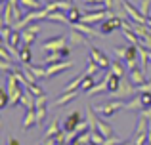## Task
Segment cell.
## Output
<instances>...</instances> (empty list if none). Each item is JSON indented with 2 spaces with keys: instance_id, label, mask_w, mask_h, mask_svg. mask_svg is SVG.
Wrapping results in <instances>:
<instances>
[{
  "instance_id": "6da1fadb",
  "label": "cell",
  "mask_w": 151,
  "mask_h": 145,
  "mask_svg": "<svg viewBox=\"0 0 151 145\" xmlns=\"http://www.w3.org/2000/svg\"><path fill=\"white\" fill-rule=\"evenodd\" d=\"M86 120L90 122V128H92V130H98L100 134L105 136V138H113L115 136L113 128H111L103 119H100V116L96 115V109H92V105H88V109H86Z\"/></svg>"
},
{
  "instance_id": "7a4b0ae2",
  "label": "cell",
  "mask_w": 151,
  "mask_h": 145,
  "mask_svg": "<svg viewBox=\"0 0 151 145\" xmlns=\"http://www.w3.org/2000/svg\"><path fill=\"white\" fill-rule=\"evenodd\" d=\"M6 90H8V96H10V107H15V105H19V101H21V96H23V92H25V86H23L21 82L15 78L14 73L8 74Z\"/></svg>"
},
{
  "instance_id": "3957f363",
  "label": "cell",
  "mask_w": 151,
  "mask_h": 145,
  "mask_svg": "<svg viewBox=\"0 0 151 145\" xmlns=\"http://www.w3.org/2000/svg\"><path fill=\"white\" fill-rule=\"evenodd\" d=\"M48 14H50V11L46 10V8H40V10H29V14L23 15V17L14 25V29L21 31V29H25L27 25H31V23H35V21H40V19H48Z\"/></svg>"
},
{
  "instance_id": "277c9868",
  "label": "cell",
  "mask_w": 151,
  "mask_h": 145,
  "mask_svg": "<svg viewBox=\"0 0 151 145\" xmlns=\"http://www.w3.org/2000/svg\"><path fill=\"white\" fill-rule=\"evenodd\" d=\"M124 107H126V103H122V99H111V101H107V103L96 105L94 109H96V113H100L103 119H109V116L117 115V113Z\"/></svg>"
},
{
  "instance_id": "5b68a950",
  "label": "cell",
  "mask_w": 151,
  "mask_h": 145,
  "mask_svg": "<svg viewBox=\"0 0 151 145\" xmlns=\"http://www.w3.org/2000/svg\"><path fill=\"white\" fill-rule=\"evenodd\" d=\"M147 124H149V120L145 119V116H140V119H138V126H136V132H134V138H132V143L134 145H145V143H149Z\"/></svg>"
},
{
  "instance_id": "8992f818",
  "label": "cell",
  "mask_w": 151,
  "mask_h": 145,
  "mask_svg": "<svg viewBox=\"0 0 151 145\" xmlns=\"http://www.w3.org/2000/svg\"><path fill=\"white\" fill-rule=\"evenodd\" d=\"M136 92H138V86L134 84L130 78L122 76L121 78V86H119V90L113 94V96H119V97H134V96H136Z\"/></svg>"
},
{
  "instance_id": "52a82bcc",
  "label": "cell",
  "mask_w": 151,
  "mask_h": 145,
  "mask_svg": "<svg viewBox=\"0 0 151 145\" xmlns=\"http://www.w3.org/2000/svg\"><path fill=\"white\" fill-rule=\"evenodd\" d=\"M38 31H40V27H38L37 23H31V25H27L25 29H21L23 46H33L35 40H37V36H38Z\"/></svg>"
},
{
  "instance_id": "ba28073f",
  "label": "cell",
  "mask_w": 151,
  "mask_h": 145,
  "mask_svg": "<svg viewBox=\"0 0 151 145\" xmlns=\"http://www.w3.org/2000/svg\"><path fill=\"white\" fill-rule=\"evenodd\" d=\"M67 40L69 38L67 36H52L48 40H44V44H42V50L44 52H58V50H61L63 46H67Z\"/></svg>"
},
{
  "instance_id": "9c48e42d",
  "label": "cell",
  "mask_w": 151,
  "mask_h": 145,
  "mask_svg": "<svg viewBox=\"0 0 151 145\" xmlns=\"http://www.w3.org/2000/svg\"><path fill=\"white\" fill-rule=\"evenodd\" d=\"M71 27L77 31H81L82 34H86V36H94V38H103L105 36V33L103 31H94L92 25H88V23L84 21H77V23H71Z\"/></svg>"
},
{
  "instance_id": "30bf717a",
  "label": "cell",
  "mask_w": 151,
  "mask_h": 145,
  "mask_svg": "<svg viewBox=\"0 0 151 145\" xmlns=\"http://www.w3.org/2000/svg\"><path fill=\"white\" fill-rule=\"evenodd\" d=\"M90 57H92L101 69H109L111 67V59L101 52L100 48H96V46H90Z\"/></svg>"
},
{
  "instance_id": "8fae6325",
  "label": "cell",
  "mask_w": 151,
  "mask_h": 145,
  "mask_svg": "<svg viewBox=\"0 0 151 145\" xmlns=\"http://www.w3.org/2000/svg\"><path fill=\"white\" fill-rule=\"evenodd\" d=\"M81 122H82V115L78 111H75V113H71V115L63 120V130H65L67 134H73Z\"/></svg>"
},
{
  "instance_id": "7c38bea8",
  "label": "cell",
  "mask_w": 151,
  "mask_h": 145,
  "mask_svg": "<svg viewBox=\"0 0 151 145\" xmlns=\"http://www.w3.org/2000/svg\"><path fill=\"white\" fill-rule=\"evenodd\" d=\"M122 27V19L121 17H117V15H111V17H107L105 21H101V29L105 34H109V33H113V31H119Z\"/></svg>"
},
{
  "instance_id": "4fadbf2b",
  "label": "cell",
  "mask_w": 151,
  "mask_h": 145,
  "mask_svg": "<svg viewBox=\"0 0 151 145\" xmlns=\"http://www.w3.org/2000/svg\"><path fill=\"white\" fill-rule=\"evenodd\" d=\"M67 38H69L71 46H90V42H88V38H86V34H82L81 31L73 29V27L69 29V34H67Z\"/></svg>"
},
{
  "instance_id": "5bb4252c",
  "label": "cell",
  "mask_w": 151,
  "mask_h": 145,
  "mask_svg": "<svg viewBox=\"0 0 151 145\" xmlns=\"http://www.w3.org/2000/svg\"><path fill=\"white\" fill-rule=\"evenodd\" d=\"M73 67V61H61V63H52L46 67V78H52V76H55L58 73H63V71H67V69H71Z\"/></svg>"
},
{
  "instance_id": "9a60e30c",
  "label": "cell",
  "mask_w": 151,
  "mask_h": 145,
  "mask_svg": "<svg viewBox=\"0 0 151 145\" xmlns=\"http://www.w3.org/2000/svg\"><path fill=\"white\" fill-rule=\"evenodd\" d=\"M71 6H73V2H69V0H50L44 8L52 14V11H59V10H61V11H67Z\"/></svg>"
},
{
  "instance_id": "2e32d148",
  "label": "cell",
  "mask_w": 151,
  "mask_h": 145,
  "mask_svg": "<svg viewBox=\"0 0 151 145\" xmlns=\"http://www.w3.org/2000/svg\"><path fill=\"white\" fill-rule=\"evenodd\" d=\"M78 92H81V90H78ZM78 92H77V90H73V92H61V96L54 101V107H65L67 103H71L73 99H77Z\"/></svg>"
},
{
  "instance_id": "e0dca14e",
  "label": "cell",
  "mask_w": 151,
  "mask_h": 145,
  "mask_svg": "<svg viewBox=\"0 0 151 145\" xmlns=\"http://www.w3.org/2000/svg\"><path fill=\"white\" fill-rule=\"evenodd\" d=\"M19 105H21V107H25V111L37 109V105H35V94L31 92V90L25 88V92H23V96H21V101H19Z\"/></svg>"
},
{
  "instance_id": "ac0fdd59",
  "label": "cell",
  "mask_w": 151,
  "mask_h": 145,
  "mask_svg": "<svg viewBox=\"0 0 151 145\" xmlns=\"http://www.w3.org/2000/svg\"><path fill=\"white\" fill-rule=\"evenodd\" d=\"M48 21H54V23H61V25H71L69 17H67V11H52L48 14Z\"/></svg>"
},
{
  "instance_id": "d6986e66",
  "label": "cell",
  "mask_w": 151,
  "mask_h": 145,
  "mask_svg": "<svg viewBox=\"0 0 151 145\" xmlns=\"http://www.w3.org/2000/svg\"><path fill=\"white\" fill-rule=\"evenodd\" d=\"M23 130H29L31 126H37V109H31L25 113V119H23Z\"/></svg>"
},
{
  "instance_id": "ffe728a7",
  "label": "cell",
  "mask_w": 151,
  "mask_h": 145,
  "mask_svg": "<svg viewBox=\"0 0 151 145\" xmlns=\"http://www.w3.org/2000/svg\"><path fill=\"white\" fill-rule=\"evenodd\" d=\"M14 11H12V6H10V2H6L4 4V11H2V25H10V27H14Z\"/></svg>"
},
{
  "instance_id": "44dd1931",
  "label": "cell",
  "mask_w": 151,
  "mask_h": 145,
  "mask_svg": "<svg viewBox=\"0 0 151 145\" xmlns=\"http://www.w3.org/2000/svg\"><path fill=\"white\" fill-rule=\"evenodd\" d=\"M130 80H132L136 86H142V84H145V82H147L142 69H132V71H130Z\"/></svg>"
},
{
  "instance_id": "7402d4cb",
  "label": "cell",
  "mask_w": 151,
  "mask_h": 145,
  "mask_svg": "<svg viewBox=\"0 0 151 145\" xmlns=\"http://www.w3.org/2000/svg\"><path fill=\"white\" fill-rule=\"evenodd\" d=\"M103 92H109V88H107V78L103 76L101 82H96V84L90 88L88 96H96V94H103Z\"/></svg>"
},
{
  "instance_id": "603a6c76",
  "label": "cell",
  "mask_w": 151,
  "mask_h": 145,
  "mask_svg": "<svg viewBox=\"0 0 151 145\" xmlns=\"http://www.w3.org/2000/svg\"><path fill=\"white\" fill-rule=\"evenodd\" d=\"M21 65H25V67L35 74V78H37V80L46 78V69H44V67H37V65H33V63H21Z\"/></svg>"
},
{
  "instance_id": "cb8c5ba5",
  "label": "cell",
  "mask_w": 151,
  "mask_h": 145,
  "mask_svg": "<svg viewBox=\"0 0 151 145\" xmlns=\"http://www.w3.org/2000/svg\"><path fill=\"white\" fill-rule=\"evenodd\" d=\"M17 59L21 61V63H29V61H33V52H31V46H21Z\"/></svg>"
},
{
  "instance_id": "d4e9b609",
  "label": "cell",
  "mask_w": 151,
  "mask_h": 145,
  "mask_svg": "<svg viewBox=\"0 0 151 145\" xmlns=\"http://www.w3.org/2000/svg\"><path fill=\"white\" fill-rule=\"evenodd\" d=\"M124 109H128V111H142L144 109V103H142V97L140 96H134L132 99L126 103V107Z\"/></svg>"
},
{
  "instance_id": "484cf974",
  "label": "cell",
  "mask_w": 151,
  "mask_h": 145,
  "mask_svg": "<svg viewBox=\"0 0 151 145\" xmlns=\"http://www.w3.org/2000/svg\"><path fill=\"white\" fill-rule=\"evenodd\" d=\"M109 71H113L117 76H124V65H122V59H113L111 61V67H109Z\"/></svg>"
},
{
  "instance_id": "4316f807",
  "label": "cell",
  "mask_w": 151,
  "mask_h": 145,
  "mask_svg": "<svg viewBox=\"0 0 151 145\" xmlns=\"http://www.w3.org/2000/svg\"><path fill=\"white\" fill-rule=\"evenodd\" d=\"M67 17H69L71 23H77V21H81V19H82V14H81V10L73 4V6L67 10Z\"/></svg>"
},
{
  "instance_id": "83f0119b",
  "label": "cell",
  "mask_w": 151,
  "mask_h": 145,
  "mask_svg": "<svg viewBox=\"0 0 151 145\" xmlns=\"http://www.w3.org/2000/svg\"><path fill=\"white\" fill-rule=\"evenodd\" d=\"M58 132H59V119H58V116H55V119H54V120H52V122H50L48 130L44 132V138H54V136L58 134Z\"/></svg>"
},
{
  "instance_id": "f1b7e54d",
  "label": "cell",
  "mask_w": 151,
  "mask_h": 145,
  "mask_svg": "<svg viewBox=\"0 0 151 145\" xmlns=\"http://www.w3.org/2000/svg\"><path fill=\"white\" fill-rule=\"evenodd\" d=\"M94 84H96V80H94V76H92V74H88V73H86L84 80H82V84H81V92L88 94V92H90V88H92Z\"/></svg>"
},
{
  "instance_id": "f546056e",
  "label": "cell",
  "mask_w": 151,
  "mask_h": 145,
  "mask_svg": "<svg viewBox=\"0 0 151 145\" xmlns=\"http://www.w3.org/2000/svg\"><path fill=\"white\" fill-rule=\"evenodd\" d=\"M63 56H61V50H58V52H50L48 56L44 57V63L46 65H52V63H58V61H61Z\"/></svg>"
},
{
  "instance_id": "4dcf8cb0",
  "label": "cell",
  "mask_w": 151,
  "mask_h": 145,
  "mask_svg": "<svg viewBox=\"0 0 151 145\" xmlns=\"http://www.w3.org/2000/svg\"><path fill=\"white\" fill-rule=\"evenodd\" d=\"M46 116H48V109L37 107V126H42V124L46 122Z\"/></svg>"
},
{
  "instance_id": "1f68e13d",
  "label": "cell",
  "mask_w": 151,
  "mask_h": 145,
  "mask_svg": "<svg viewBox=\"0 0 151 145\" xmlns=\"http://www.w3.org/2000/svg\"><path fill=\"white\" fill-rule=\"evenodd\" d=\"M90 136H92V143H96V145H105V136L100 134L98 130H90Z\"/></svg>"
},
{
  "instance_id": "d6a6232c",
  "label": "cell",
  "mask_w": 151,
  "mask_h": 145,
  "mask_svg": "<svg viewBox=\"0 0 151 145\" xmlns=\"http://www.w3.org/2000/svg\"><path fill=\"white\" fill-rule=\"evenodd\" d=\"M21 2V6L23 8H27V10H40V2L38 0H19Z\"/></svg>"
},
{
  "instance_id": "836d02e7",
  "label": "cell",
  "mask_w": 151,
  "mask_h": 145,
  "mask_svg": "<svg viewBox=\"0 0 151 145\" xmlns=\"http://www.w3.org/2000/svg\"><path fill=\"white\" fill-rule=\"evenodd\" d=\"M100 69H101V67H100V65H98V63H96V61H94V59H92V57H90V56H88V67H86V73H88V74H92V76H94V74H96L98 71H100Z\"/></svg>"
},
{
  "instance_id": "e575fe53",
  "label": "cell",
  "mask_w": 151,
  "mask_h": 145,
  "mask_svg": "<svg viewBox=\"0 0 151 145\" xmlns=\"http://www.w3.org/2000/svg\"><path fill=\"white\" fill-rule=\"evenodd\" d=\"M12 31H14V27H10V25H2V29H0V34H2V40H4V42L10 40Z\"/></svg>"
},
{
  "instance_id": "d590c367",
  "label": "cell",
  "mask_w": 151,
  "mask_h": 145,
  "mask_svg": "<svg viewBox=\"0 0 151 145\" xmlns=\"http://www.w3.org/2000/svg\"><path fill=\"white\" fill-rule=\"evenodd\" d=\"M14 69H15V67H12L10 59H2V61H0V71H2L4 74H10Z\"/></svg>"
},
{
  "instance_id": "8d00e7d4",
  "label": "cell",
  "mask_w": 151,
  "mask_h": 145,
  "mask_svg": "<svg viewBox=\"0 0 151 145\" xmlns=\"http://www.w3.org/2000/svg\"><path fill=\"white\" fill-rule=\"evenodd\" d=\"M0 97H2V103H0V109L10 107V96H8V90H0Z\"/></svg>"
},
{
  "instance_id": "74e56055",
  "label": "cell",
  "mask_w": 151,
  "mask_h": 145,
  "mask_svg": "<svg viewBox=\"0 0 151 145\" xmlns=\"http://www.w3.org/2000/svg\"><path fill=\"white\" fill-rule=\"evenodd\" d=\"M140 97H142V103H144V109L145 107H151V92H140Z\"/></svg>"
},
{
  "instance_id": "f35d334b",
  "label": "cell",
  "mask_w": 151,
  "mask_h": 145,
  "mask_svg": "<svg viewBox=\"0 0 151 145\" xmlns=\"http://www.w3.org/2000/svg\"><path fill=\"white\" fill-rule=\"evenodd\" d=\"M46 103H48L46 94H42V96H35V105H37V107H46Z\"/></svg>"
},
{
  "instance_id": "ab89813d",
  "label": "cell",
  "mask_w": 151,
  "mask_h": 145,
  "mask_svg": "<svg viewBox=\"0 0 151 145\" xmlns=\"http://www.w3.org/2000/svg\"><path fill=\"white\" fill-rule=\"evenodd\" d=\"M149 6H151V0H142L140 10H142V14H144L145 17H149Z\"/></svg>"
},
{
  "instance_id": "60d3db41",
  "label": "cell",
  "mask_w": 151,
  "mask_h": 145,
  "mask_svg": "<svg viewBox=\"0 0 151 145\" xmlns=\"http://www.w3.org/2000/svg\"><path fill=\"white\" fill-rule=\"evenodd\" d=\"M113 52H115V56H117L119 59H122V61H124V56H126V46H124V48H121V46H115V48H113Z\"/></svg>"
},
{
  "instance_id": "b9f144b4",
  "label": "cell",
  "mask_w": 151,
  "mask_h": 145,
  "mask_svg": "<svg viewBox=\"0 0 151 145\" xmlns=\"http://www.w3.org/2000/svg\"><path fill=\"white\" fill-rule=\"evenodd\" d=\"M27 90H31V92H33L35 96H42V94H44V90H42L40 86H37V84H31V86H29Z\"/></svg>"
},
{
  "instance_id": "7bdbcfd3",
  "label": "cell",
  "mask_w": 151,
  "mask_h": 145,
  "mask_svg": "<svg viewBox=\"0 0 151 145\" xmlns=\"http://www.w3.org/2000/svg\"><path fill=\"white\" fill-rule=\"evenodd\" d=\"M121 143V139L117 138V136H113V138H107L105 139V145H119Z\"/></svg>"
},
{
  "instance_id": "ee69618b",
  "label": "cell",
  "mask_w": 151,
  "mask_h": 145,
  "mask_svg": "<svg viewBox=\"0 0 151 145\" xmlns=\"http://www.w3.org/2000/svg\"><path fill=\"white\" fill-rule=\"evenodd\" d=\"M40 145H58V141H55V138H44Z\"/></svg>"
},
{
  "instance_id": "f6af8a7d",
  "label": "cell",
  "mask_w": 151,
  "mask_h": 145,
  "mask_svg": "<svg viewBox=\"0 0 151 145\" xmlns=\"http://www.w3.org/2000/svg\"><path fill=\"white\" fill-rule=\"evenodd\" d=\"M61 56H63V59L71 56V46H63V48H61Z\"/></svg>"
},
{
  "instance_id": "bcb514c9",
  "label": "cell",
  "mask_w": 151,
  "mask_h": 145,
  "mask_svg": "<svg viewBox=\"0 0 151 145\" xmlns=\"http://www.w3.org/2000/svg\"><path fill=\"white\" fill-rule=\"evenodd\" d=\"M8 145H19L17 138H8Z\"/></svg>"
},
{
  "instance_id": "7dc6e473",
  "label": "cell",
  "mask_w": 151,
  "mask_h": 145,
  "mask_svg": "<svg viewBox=\"0 0 151 145\" xmlns=\"http://www.w3.org/2000/svg\"><path fill=\"white\" fill-rule=\"evenodd\" d=\"M142 42H144L145 48H149V50H151V38H147V40H142Z\"/></svg>"
},
{
  "instance_id": "c3c4849f",
  "label": "cell",
  "mask_w": 151,
  "mask_h": 145,
  "mask_svg": "<svg viewBox=\"0 0 151 145\" xmlns=\"http://www.w3.org/2000/svg\"><path fill=\"white\" fill-rule=\"evenodd\" d=\"M147 25L151 27V15H149V17H147Z\"/></svg>"
},
{
  "instance_id": "681fc988",
  "label": "cell",
  "mask_w": 151,
  "mask_h": 145,
  "mask_svg": "<svg viewBox=\"0 0 151 145\" xmlns=\"http://www.w3.org/2000/svg\"><path fill=\"white\" fill-rule=\"evenodd\" d=\"M58 145H65V143H58Z\"/></svg>"
},
{
  "instance_id": "f907efd6",
  "label": "cell",
  "mask_w": 151,
  "mask_h": 145,
  "mask_svg": "<svg viewBox=\"0 0 151 145\" xmlns=\"http://www.w3.org/2000/svg\"><path fill=\"white\" fill-rule=\"evenodd\" d=\"M69 2H73V0H69Z\"/></svg>"
},
{
  "instance_id": "816d5d0a",
  "label": "cell",
  "mask_w": 151,
  "mask_h": 145,
  "mask_svg": "<svg viewBox=\"0 0 151 145\" xmlns=\"http://www.w3.org/2000/svg\"><path fill=\"white\" fill-rule=\"evenodd\" d=\"M147 145H151V143H147Z\"/></svg>"
}]
</instances>
